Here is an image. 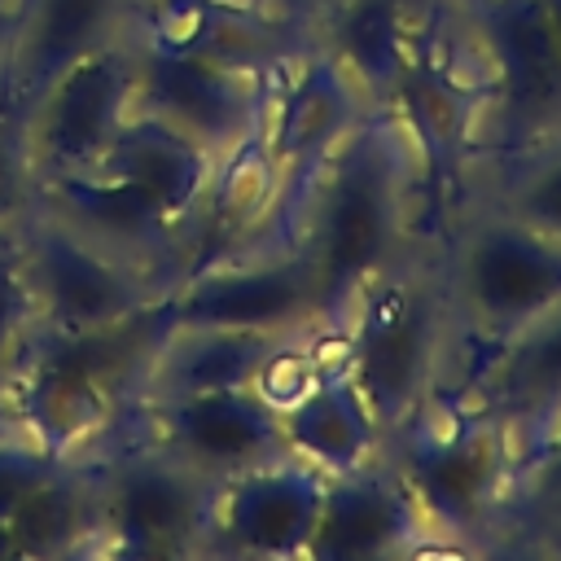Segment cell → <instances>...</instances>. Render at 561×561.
<instances>
[{"mask_svg":"<svg viewBox=\"0 0 561 561\" xmlns=\"http://www.w3.org/2000/svg\"><path fill=\"white\" fill-rule=\"evenodd\" d=\"M329 473L285 451L219 482L210 517V557L307 561Z\"/></svg>","mask_w":561,"mask_h":561,"instance_id":"obj_14","label":"cell"},{"mask_svg":"<svg viewBox=\"0 0 561 561\" xmlns=\"http://www.w3.org/2000/svg\"><path fill=\"white\" fill-rule=\"evenodd\" d=\"M337 355L386 443L438 399L456 394L460 337L438 280L434 241L373 276L337 329Z\"/></svg>","mask_w":561,"mask_h":561,"instance_id":"obj_3","label":"cell"},{"mask_svg":"<svg viewBox=\"0 0 561 561\" xmlns=\"http://www.w3.org/2000/svg\"><path fill=\"white\" fill-rule=\"evenodd\" d=\"M57 460H66V456H53L13 430H0V526L13 517V508L26 500V491L53 473Z\"/></svg>","mask_w":561,"mask_h":561,"instance_id":"obj_25","label":"cell"},{"mask_svg":"<svg viewBox=\"0 0 561 561\" xmlns=\"http://www.w3.org/2000/svg\"><path fill=\"white\" fill-rule=\"evenodd\" d=\"M456 394L500 412L513 425L539 416L561 394V307H552L495 355H486Z\"/></svg>","mask_w":561,"mask_h":561,"instance_id":"obj_21","label":"cell"},{"mask_svg":"<svg viewBox=\"0 0 561 561\" xmlns=\"http://www.w3.org/2000/svg\"><path fill=\"white\" fill-rule=\"evenodd\" d=\"M245 4H254V9H267V13H276V18H285L289 26H298V31H307L311 35V26H316V18L329 9V0H245Z\"/></svg>","mask_w":561,"mask_h":561,"instance_id":"obj_26","label":"cell"},{"mask_svg":"<svg viewBox=\"0 0 561 561\" xmlns=\"http://www.w3.org/2000/svg\"><path fill=\"white\" fill-rule=\"evenodd\" d=\"M412 9H447V4H456V0H408Z\"/></svg>","mask_w":561,"mask_h":561,"instance_id":"obj_28","label":"cell"},{"mask_svg":"<svg viewBox=\"0 0 561 561\" xmlns=\"http://www.w3.org/2000/svg\"><path fill=\"white\" fill-rule=\"evenodd\" d=\"M149 0H18L0 44V92L22 114L48 79L88 53L123 44Z\"/></svg>","mask_w":561,"mask_h":561,"instance_id":"obj_16","label":"cell"},{"mask_svg":"<svg viewBox=\"0 0 561 561\" xmlns=\"http://www.w3.org/2000/svg\"><path fill=\"white\" fill-rule=\"evenodd\" d=\"M101 478V548L96 557L127 561H193L210 557V517L219 482L197 473L175 451L145 438L131 421L96 451Z\"/></svg>","mask_w":561,"mask_h":561,"instance_id":"obj_7","label":"cell"},{"mask_svg":"<svg viewBox=\"0 0 561 561\" xmlns=\"http://www.w3.org/2000/svg\"><path fill=\"white\" fill-rule=\"evenodd\" d=\"M131 110H136V70H131V35H127L123 44H110L66 66L22 110L35 180L92 171Z\"/></svg>","mask_w":561,"mask_h":561,"instance_id":"obj_10","label":"cell"},{"mask_svg":"<svg viewBox=\"0 0 561 561\" xmlns=\"http://www.w3.org/2000/svg\"><path fill=\"white\" fill-rule=\"evenodd\" d=\"M539 9H543L548 26H552V35H557V44H561V0H539Z\"/></svg>","mask_w":561,"mask_h":561,"instance_id":"obj_27","label":"cell"},{"mask_svg":"<svg viewBox=\"0 0 561 561\" xmlns=\"http://www.w3.org/2000/svg\"><path fill=\"white\" fill-rule=\"evenodd\" d=\"M131 425L215 482L289 451L276 408L254 386L149 399L131 412Z\"/></svg>","mask_w":561,"mask_h":561,"instance_id":"obj_13","label":"cell"},{"mask_svg":"<svg viewBox=\"0 0 561 561\" xmlns=\"http://www.w3.org/2000/svg\"><path fill=\"white\" fill-rule=\"evenodd\" d=\"M13 241L35 320L48 329H96L171 294L39 206L13 228Z\"/></svg>","mask_w":561,"mask_h":561,"instance_id":"obj_9","label":"cell"},{"mask_svg":"<svg viewBox=\"0 0 561 561\" xmlns=\"http://www.w3.org/2000/svg\"><path fill=\"white\" fill-rule=\"evenodd\" d=\"M294 333H259V329H219V324H175L162 333L145 399H171L193 390H219V386H254L276 346Z\"/></svg>","mask_w":561,"mask_h":561,"instance_id":"obj_20","label":"cell"},{"mask_svg":"<svg viewBox=\"0 0 561 561\" xmlns=\"http://www.w3.org/2000/svg\"><path fill=\"white\" fill-rule=\"evenodd\" d=\"M443 13L465 39L482 88L469 171L561 123V44L539 0H456Z\"/></svg>","mask_w":561,"mask_h":561,"instance_id":"obj_6","label":"cell"},{"mask_svg":"<svg viewBox=\"0 0 561 561\" xmlns=\"http://www.w3.org/2000/svg\"><path fill=\"white\" fill-rule=\"evenodd\" d=\"M35 324V307L22 280V263H18V241L13 232H0V425H4V386L18 359V346L26 342Z\"/></svg>","mask_w":561,"mask_h":561,"instance_id":"obj_24","label":"cell"},{"mask_svg":"<svg viewBox=\"0 0 561 561\" xmlns=\"http://www.w3.org/2000/svg\"><path fill=\"white\" fill-rule=\"evenodd\" d=\"M13 4H18V0H13ZM9 18H13V13H9Z\"/></svg>","mask_w":561,"mask_h":561,"instance_id":"obj_30","label":"cell"},{"mask_svg":"<svg viewBox=\"0 0 561 561\" xmlns=\"http://www.w3.org/2000/svg\"><path fill=\"white\" fill-rule=\"evenodd\" d=\"M425 552H443V543L386 456L324 482L307 561H399Z\"/></svg>","mask_w":561,"mask_h":561,"instance_id":"obj_15","label":"cell"},{"mask_svg":"<svg viewBox=\"0 0 561 561\" xmlns=\"http://www.w3.org/2000/svg\"><path fill=\"white\" fill-rule=\"evenodd\" d=\"M517 430H522V465L504 513L500 548L561 543V394Z\"/></svg>","mask_w":561,"mask_h":561,"instance_id":"obj_22","label":"cell"},{"mask_svg":"<svg viewBox=\"0 0 561 561\" xmlns=\"http://www.w3.org/2000/svg\"><path fill=\"white\" fill-rule=\"evenodd\" d=\"M289 61L250 66V61H228L202 48H180V44H162L131 31L136 110L158 114L162 123L193 136L202 149L219 158V171H224L228 162H237L263 140L276 79Z\"/></svg>","mask_w":561,"mask_h":561,"instance_id":"obj_8","label":"cell"},{"mask_svg":"<svg viewBox=\"0 0 561 561\" xmlns=\"http://www.w3.org/2000/svg\"><path fill=\"white\" fill-rule=\"evenodd\" d=\"M35 206L57 215L66 228L153 276L158 285H175L188 272V228L171 219L149 193L110 175V171H75L39 180Z\"/></svg>","mask_w":561,"mask_h":561,"instance_id":"obj_12","label":"cell"},{"mask_svg":"<svg viewBox=\"0 0 561 561\" xmlns=\"http://www.w3.org/2000/svg\"><path fill=\"white\" fill-rule=\"evenodd\" d=\"M167 311L175 324H219L259 333H320L307 259L294 245H254L184 272Z\"/></svg>","mask_w":561,"mask_h":561,"instance_id":"obj_11","label":"cell"},{"mask_svg":"<svg viewBox=\"0 0 561 561\" xmlns=\"http://www.w3.org/2000/svg\"><path fill=\"white\" fill-rule=\"evenodd\" d=\"M486 197L508 215L561 237V123L522 149H508L469 171L456 197Z\"/></svg>","mask_w":561,"mask_h":561,"instance_id":"obj_23","label":"cell"},{"mask_svg":"<svg viewBox=\"0 0 561 561\" xmlns=\"http://www.w3.org/2000/svg\"><path fill=\"white\" fill-rule=\"evenodd\" d=\"M276 416H280L285 447L307 465L324 469L329 478L351 473L386 451V434L368 412L359 386L351 381L342 355H333L298 399L276 408Z\"/></svg>","mask_w":561,"mask_h":561,"instance_id":"obj_18","label":"cell"},{"mask_svg":"<svg viewBox=\"0 0 561 561\" xmlns=\"http://www.w3.org/2000/svg\"><path fill=\"white\" fill-rule=\"evenodd\" d=\"M0 9H4V22H9V13H13V0H0Z\"/></svg>","mask_w":561,"mask_h":561,"instance_id":"obj_29","label":"cell"},{"mask_svg":"<svg viewBox=\"0 0 561 561\" xmlns=\"http://www.w3.org/2000/svg\"><path fill=\"white\" fill-rule=\"evenodd\" d=\"M434 232L438 202L416 136L399 110H364L320 162L298 219L320 333H337L359 289Z\"/></svg>","mask_w":561,"mask_h":561,"instance_id":"obj_1","label":"cell"},{"mask_svg":"<svg viewBox=\"0 0 561 561\" xmlns=\"http://www.w3.org/2000/svg\"><path fill=\"white\" fill-rule=\"evenodd\" d=\"M171 329L167 298L96 324H31L4 386V425L53 456H88L118 434L145 399L149 364Z\"/></svg>","mask_w":561,"mask_h":561,"instance_id":"obj_2","label":"cell"},{"mask_svg":"<svg viewBox=\"0 0 561 561\" xmlns=\"http://www.w3.org/2000/svg\"><path fill=\"white\" fill-rule=\"evenodd\" d=\"M443 552H495L522 465V430L460 394L438 399L381 451Z\"/></svg>","mask_w":561,"mask_h":561,"instance_id":"obj_5","label":"cell"},{"mask_svg":"<svg viewBox=\"0 0 561 561\" xmlns=\"http://www.w3.org/2000/svg\"><path fill=\"white\" fill-rule=\"evenodd\" d=\"M13 557L61 561V557H96L101 548V478L96 460L66 456L53 465L44 482L26 491V500L4 522Z\"/></svg>","mask_w":561,"mask_h":561,"instance_id":"obj_19","label":"cell"},{"mask_svg":"<svg viewBox=\"0 0 561 561\" xmlns=\"http://www.w3.org/2000/svg\"><path fill=\"white\" fill-rule=\"evenodd\" d=\"M434 259L460 337V381L539 316L561 307V237L486 197L465 193L447 206L434 232Z\"/></svg>","mask_w":561,"mask_h":561,"instance_id":"obj_4","label":"cell"},{"mask_svg":"<svg viewBox=\"0 0 561 561\" xmlns=\"http://www.w3.org/2000/svg\"><path fill=\"white\" fill-rule=\"evenodd\" d=\"M92 171H110L136 184L140 193H149L171 219L188 228V245H193V224L219 184V158L202 149L193 136H184L180 127L145 110L127 114V123L118 127V136L110 140L105 158Z\"/></svg>","mask_w":561,"mask_h":561,"instance_id":"obj_17","label":"cell"}]
</instances>
